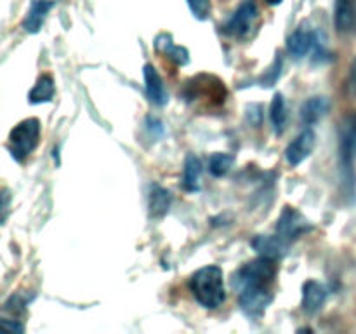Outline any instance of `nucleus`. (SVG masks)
Returning <instances> with one entry per match:
<instances>
[{"mask_svg": "<svg viewBox=\"0 0 356 334\" xmlns=\"http://www.w3.org/2000/svg\"><path fill=\"white\" fill-rule=\"evenodd\" d=\"M277 273V260L264 256L249 261L235 271L232 285L238 292L240 308L249 319H261L271 305Z\"/></svg>", "mask_w": 356, "mask_h": 334, "instance_id": "1", "label": "nucleus"}, {"mask_svg": "<svg viewBox=\"0 0 356 334\" xmlns=\"http://www.w3.org/2000/svg\"><path fill=\"white\" fill-rule=\"evenodd\" d=\"M191 294L200 306L207 310H216L226 301L225 275L216 264H207L195 271L188 280Z\"/></svg>", "mask_w": 356, "mask_h": 334, "instance_id": "2", "label": "nucleus"}, {"mask_svg": "<svg viewBox=\"0 0 356 334\" xmlns=\"http://www.w3.org/2000/svg\"><path fill=\"white\" fill-rule=\"evenodd\" d=\"M183 96L188 103L205 101L207 104L221 106V104H225L226 97H228V89H226L225 82L216 75L200 73V75L188 80L183 89Z\"/></svg>", "mask_w": 356, "mask_h": 334, "instance_id": "3", "label": "nucleus"}, {"mask_svg": "<svg viewBox=\"0 0 356 334\" xmlns=\"http://www.w3.org/2000/svg\"><path fill=\"white\" fill-rule=\"evenodd\" d=\"M40 120L35 117L24 118L19 124L14 125L7 141V150L16 162L23 164L33 153L40 141Z\"/></svg>", "mask_w": 356, "mask_h": 334, "instance_id": "4", "label": "nucleus"}, {"mask_svg": "<svg viewBox=\"0 0 356 334\" xmlns=\"http://www.w3.org/2000/svg\"><path fill=\"white\" fill-rule=\"evenodd\" d=\"M259 6L256 0H243L235 13L229 16L226 24L222 26L228 37L236 38V40H249L254 37L259 26Z\"/></svg>", "mask_w": 356, "mask_h": 334, "instance_id": "5", "label": "nucleus"}, {"mask_svg": "<svg viewBox=\"0 0 356 334\" xmlns=\"http://www.w3.org/2000/svg\"><path fill=\"white\" fill-rule=\"evenodd\" d=\"M312 228H313L312 223L306 219V216H302L296 207L285 205L284 211H282V214H280V218L277 219L275 232H277V235H280L285 242L292 244L294 240H298L301 235L308 233Z\"/></svg>", "mask_w": 356, "mask_h": 334, "instance_id": "6", "label": "nucleus"}, {"mask_svg": "<svg viewBox=\"0 0 356 334\" xmlns=\"http://www.w3.org/2000/svg\"><path fill=\"white\" fill-rule=\"evenodd\" d=\"M316 145V134L312 129H305L301 134L296 139H292L291 145L285 150V159H287L289 166L298 167L299 164L305 162L309 155L313 153Z\"/></svg>", "mask_w": 356, "mask_h": 334, "instance_id": "7", "label": "nucleus"}, {"mask_svg": "<svg viewBox=\"0 0 356 334\" xmlns=\"http://www.w3.org/2000/svg\"><path fill=\"white\" fill-rule=\"evenodd\" d=\"M287 47L289 52H291L294 58H306L313 49L318 47V35H316L312 28L302 24V26H299L298 30L289 37Z\"/></svg>", "mask_w": 356, "mask_h": 334, "instance_id": "8", "label": "nucleus"}, {"mask_svg": "<svg viewBox=\"0 0 356 334\" xmlns=\"http://www.w3.org/2000/svg\"><path fill=\"white\" fill-rule=\"evenodd\" d=\"M327 287L316 280H306L302 285L301 310L306 315H315L323 308L327 301Z\"/></svg>", "mask_w": 356, "mask_h": 334, "instance_id": "9", "label": "nucleus"}, {"mask_svg": "<svg viewBox=\"0 0 356 334\" xmlns=\"http://www.w3.org/2000/svg\"><path fill=\"white\" fill-rule=\"evenodd\" d=\"M259 256L271 257V260H280L287 254L291 244L285 242L280 235H256L250 242Z\"/></svg>", "mask_w": 356, "mask_h": 334, "instance_id": "10", "label": "nucleus"}, {"mask_svg": "<svg viewBox=\"0 0 356 334\" xmlns=\"http://www.w3.org/2000/svg\"><path fill=\"white\" fill-rule=\"evenodd\" d=\"M143 75H145V89L148 100L152 103L159 104V106H163L169 101V94H167L165 84H163L160 73L156 72V68L153 65H145Z\"/></svg>", "mask_w": 356, "mask_h": 334, "instance_id": "11", "label": "nucleus"}, {"mask_svg": "<svg viewBox=\"0 0 356 334\" xmlns=\"http://www.w3.org/2000/svg\"><path fill=\"white\" fill-rule=\"evenodd\" d=\"M334 23L341 35L351 33L356 28V7L353 0H334Z\"/></svg>", "mask_w": 356, "mask_h": 334, "instance_id": "12", "label": "nucleus"}, {"mask_svg": "<svg viewBox=\"0 0 356 334\" xmlns=\"http://www.w3.org/2000/svg\"><path fill=\"white\" fill-rule=\"evenodd\" d=\"M52 7H54L52 0H33V3L28 9L26 16H24L23 23H21L23 30L26 33H37V31H40L42 24L45 23L47 14L51 13Z\"/></svg>", "mask_w": 356, "mask_h": 334, "instance_id": "13", "label": "nucleus"}, {"mask_svg": "<svg viewBox=\"0 0 356 334\" xmlns=\"http://www.w3.org/2000/svg\"><path fill=\"white\" fill-rule=\"evenodd\" d=\"M170 204H172V193L160 184H152L148 197L149 218L156 219V221L162 219L169 212Z\"/></svg>", "mask_w": 356, "mask_h": 334, "instance_id": "14", "label": "nucleus"}, {"mask_svg": "<svg viewBox=\"0 0 356 334\" xmlns=\"http://www.w3.org/2000/svg\"><path fill=\"white\" fill-rule=\"evenodd\" d=\"M155 47H156V51L162 52L163 56H167V58H169L174 65L184 66L188 61H190V52H188V49L183 47V45L174 44L172 38H170V35H167V33L159 35L155 40Z\"/></svg>", "mask_w": 356, "mask_h": 334, "instance_id": "15", "label": "nucleus"}, {"mask_svg": "<svg viewBox=\"0 0 356 334\" xmlns=\"http://www.w3.org/2000/svg\"><path fill=\"white\" fill-rule=\"evenodd\" d=\"M329 111V100L325 96H313L301 106V120L306 125H315Z\"/></svg>", "mask_w": 356, "mask_h": 334, "instance_id": "16", "label": "nucleus"}, {"mask_svg": "<svg viewBox=\"0 0 356 334\" xmlns=\"http://www.w3.org/2000/svg\"><path fill=\"white\" fill-rule=\"evenodd\" d=\"M202 160L195 153H188L184 160L183 169V188L186 191H198L200 190V177H202Z\"/></svg>", "mask_w": 356, "mask_h": 334, "instance_id": "17", "label": "nucleus"}, {"mask_svg": "<svg viewBox=\"0 0 356 334\" xmlns=\"http://www.w3.org/2000/svg\"><path fill=\"white\" fill-rule=\"evenodd\" d=\"M56 93L54 80H52L51 75H42L40 79L37 80V84L33 86V89L28 94V100H30L31 104H40V103H49L52 101Z\"/></svg>", "mask_w": 356, "mask_h": 334, "instance_id": "18", "label": "nucleus"}, {"mask_svg": "<svg viewBox=\"0 0 356 334\" xmlns=\"http://www.w3.org/2000/svg\"><path fill=\"white\" fill-rule=\"evenodd\" d=\"M270 120L273 125L275 134H282L285 131V124H287V106H285L284 94H275L270 104Z\"/></svg>", "mask_w": 356, "mask_h": 334, "instance_id": "19", "label": "nucleus"}, {"mask_svg": "<svg viewBox=\"0 0 356 334\" xmlns=\"http://www.w3.org/2000/svg\"><path fill=\"white\" fill-rule=\"evenodd\" d=\"M233 164H235V157L228 155V153H212L209 159V173L214 177H222L232 170Z\"/></svg>", "mask_w": 356, "mask_h": 334, "instance_id": "20", "label": "nucleus"}, {"mask_svg": "<svg viewBox=\"0 0 356 334\" xmlns=\"http://www.w3.org/2000/svg\"><path fill=\"white\" fill-rule=\"evenodd\" d=\"M341 145L350 146L356 153V113L348 115L344 118V124L341 127Z\"/></svg>", "mask_w": 356, "mask_h": 334, "instance_id": "21", "label": "nucleus"}, {"mask_svg": "<svg viewBox=\"0 0 356 334\" xmlns=\"http://www.w3.org/2000/svg\"><path fill=\"white\" fill-rule=\"evenodd\" d=\"M282 65H284V61H282V56L277 54V58H275L273 65H271L270 68L266 70V73H264L263 79H261V86H266V87L273 86V84L277 82L278 79H280Z\"/></svg>", "mask_w": 356, "mask_h": 334, "instance_id": "22", "label": "nucleus"}, {"mask_svg": "<svg viewBox=\"0 0 356 334\" xmlns=\"http://www.w3.org/2000/svg\"><path fill=\"white\" fill-rule=\"evenodd\" d=\"M186 2L191 14H193L197 19H209V16H211V0H186Z\"/></svg>", "mask_w": 356, "mask_h": 334, "instance_id": "23", "label": "nucleus"}, {"mask_svg": "<svg viewBox=\"0 0 356 334\" xmlns=\"http://www.w3.org/2000/svg\"><path fill=\"white\" fill-rule=\"evenodd\" d=\"M2 327L3 329L10 331V333H24V326L19 324L17 320H10V319H2Z\"/></svg>", "mask_w": 356, "mask_h": 334, "instance_id": "24", "label": "nucleus"}, {"mask_svg": "<svg viewBox=\"0 0 356 334\" xmlns=\"http://www.w3.org/2000/svg\"><path fill=\"white\" fill-rule=\"evenodd\" d=\"M348 90H350L351 96H356V59L351 65L350 77H348Z\"/></svg>", "mask_w": 356, "mask_h": 334, "instance_id": "25", "label": "nucleus"}, {"mask_svg": "<svg viewBox=\"0 0 356 334\" xmlns=\"http://www.w3.org/2000/svg\"><path fill=\"white\" fill-rule=\"evenodd\" d=\"M282 2H284V0H266V3H270V6H280Z\"/></svg>", "mask_w": 356, "mask_h": 334, "instance_id": "26", "label": "nucleus"}, {"mask_svg": "<svg viewBox=\"0 0 356 334\" xmlns=\"http://www.w3.org/2000/svg\"><path fill=\"white\" fill-rule=\"evenodd\" d=\"M353 2H355V7H356V0H353Z\"/></svg>", "mask_w": 356, "mask_h": 334, "instance_id": "27", "label": "nucleus"}]
</instances>
